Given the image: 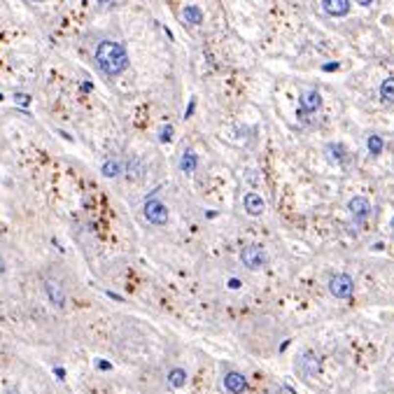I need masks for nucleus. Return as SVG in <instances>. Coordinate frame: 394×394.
Segmentation results:
<instances>
[{"mask_svg":"<svg viewBox=\"0 0 394 394\" xmlns=\"http://www.w3.org/2000/svg\"><path fill=\"white\" fill-rule=\"evenodd\" d=\"M327 152L334 154V159H336V161H343V156H347L345 147H343V145H338V143H329L327 145Z\"/></svg>","mask_w":394,"mask_h":394,"instance_id":"obj_18","label":"nucleus"},{"mask_svg":"<svg viewBox=\"0 0 394 394\" xmlns=\"http://www.w3.org/2000/svg\"><path fill=\"white\" fill-rule=\"evenodd\" d=\"M33 2H45V0H33Z\"/></svg>","mask_w":394,"mask_h":394,"instance_id":"obj_26","label":"nucleus"},{"mask_svg":"<svg viewBox=\"0 0 394 394\" xmlns=\"http://www.w3.org/2000/svg\"><path fill=\"white\" fill-rule=\"evenodd\" d=\"M329 292H331V296L336 298H350L352 292H355V282H352V278L347 273H334L329 278Z\"/></svg>","mask_w":394,"mask_h":394,"instance_id":"obj_3","label":"nucleus"},{"mask_svg":"<svg viewBox=\"0 0 394 394\" xmlns=\"http://www.w3.org/2000/svg\"><path fill=\"white\" fill-rule=\"evenodd\" d=\"M177 166H180V171H182V173L189 175V173L196 171V166H198V156H196L192 149H187V152L182 154V159H180V164Z\"/></svg>","mask_w":394,"mask_h":394,"instance_id":"obj_13","label":"nucleus"},{"mask_svg":"<svg viewBox=\"0 0 394 394\" xmlns=\"http://www.w3.org/2000/svg\"><path fill=\"white\" fill-rule=\"evenodd\" d=\"M324 70H338V63H329V66H324Z\"/></svg>","mask_w":394,"mask_h":394,"instance_id":"obj_24","label":"nucleus"},{"mask_svg":"<svg viewBox=\"0 0 394 394\" xmlns=\"http://www.w3.org/2000/svg\"><path fill=\"white\" fill-rule=\"evenodd\" d=\"M5 271H7V264H5V259L0 257V275H5Z\"/></svg>","mask_w":394,"mask_h":394,"instance_id":"obj_23","label":"nucleus"},{"mask_svg":"<svg viewBox=\"0 0 394 394\" xmlns=\"http://www.w3.org/2000/svg\"><path fill=\"white\" fill-rule=\"evenodd\" d=\"M168 383H171V387H182L187 383V371L184 369H173L168 373Z\"/></svg>","mask_w":394,"mask_h":394,"instance_id":"obj_16","label":"nucleus"},{"mask_svg":"<svg viewBox=\"0 0 394 394\" xmlns=\"http://www.w3.org/2000/svg\"><path fill=\"white\" fill-rule=\"evenodd\" d=\"M298 371H301V375H303V378H313V375L320 373V362H318V357L313 355L310 350L298 357Z\"/></svg>","mask_w":394,"mask_h":394,"instance_id":"obj_8","label":"nucleus"},{"mask_svg":"<svg viewBox=\"0 0 394 394\" xmlns=\"http://www.w3.org/2000/svg\"><path fill=\"white\" fill-rule=\"evenodd\" d=\"M143 215H145V220L149 222V224H154V226H164L166 222H168V208H166L159 198H154V196L145 201Z\"/></svg>","mask_w":394,"mask_h":394,"instance_id":"obj_2","label":"nucleus"},{"mask_svg":"<svg viewBox=\"0 0 394 394\" xmlns=\"http://www.w3.org/2000/svg\"><path fill=\"white\" fill-rule=\"evenodd\" d=\"M241 261H243L245 269L259 271V269L266 266L269 257H266V252L261 250L259 245H247V247H243V252H241Z\"/></svg>","mask_w":394,"mask_h":394,"instance_id":"obj_4","label":"nucleus"},{"mask_svg":"<svg viewBox=\"0 0 394 394\" xmlns=\"http://www.w3.org/2000/svg\"><path fill=\"white\" fill-rule=\"evenodd\" d=\"M366 147H369V152H371V156H378V154H383L385 149V143H383V138L380 135H369L366 138Z\"/></svg>","mask_w":394,"mask_h":394,"instance_id":"obj_15","label":"nucleus"},{"mask_svg":"<svg viewBox=\"0 0 394 394\" xmlns=\"http://www.w3.org/2000/svg\"><path fill=\"white\" fill-rule=\"evenodd\" d=\"M392 231H394V217H392Z\"/></svg>","mask_w":394,"mask_h":394,"instance_id":"obj_27","label":"nucleus"},{"mask_svg":"<svg viewBox=\"0 0 394 394\" xmlns=\"http://www.w3.org/2000/svg\"><path fill=\"white\" fill-rule=\"evenodd\" d=\"M357 5H362V7H369V5H373V0H355Z\"/></svg>","mask_w":394,"mask_h":394,"instance_id":"obj_22","label":"nucleus"},{"mask_svg":"<svg viewBox=\"0 0 394 394\" xmlns=\"http://www.w3.org/2000/svg\"><path fill=\"white\" fill-rule=\"evenodd\" d=\"M14 100H17L19 105H28V103H30V96H26V94H14Z\"/></svg>","mask_w":394,"mask_h":394,"instance_id":"obj_19","label":"nucleus"},{"mask_svg":"<svg viewBox=\"0 0 394 394\" xmlns=\"http://www.w3.org/2000/svg\"><path fill=\"white\" fill-rule=\"evenodd\" d=\"M229 287H231V289H238V287H241V280H238V278H231V280H229Z\"/></svg>","mask_w":394,"mask_h":394,"instance_id":"obj_21","label":"nucleus"},{"mask_svg":"<svg viewBox=\"0 0 394 394\" xmlns=\"http://www.w3.org/2000/svg\"><path fill=\"white\" fill-rule=\"evenodd\" d=\"M171 135H173V128H171V126H164V131H161V140L168 143V140H171Z\"/></svg>","mask_w":394,"mask_h":394,"instance_id":"obj_20","label":"nucleus"},{"mask_svg":"<svg viewBox=\"0 0 394 394\" xmlns=\"http://www.w3.org/2000/svg\"><path fill=\"white\" fill-rule=\"evenodd\" d=\"M243 205H245V212L250 215V217H259L261 212H264V198H261L259 194H254V192H250V194H245V198H243Z\"/></svg>","mask_w":394,"mask_h":394,"instance_id":"obj_11","label":"nucleus"},{"mask_svg":"<svg viewBox=\"0 0 394 394\" xmlns=\"http://www.w3.org/2000/svg\"><path fill=\"white\" fill-rule=\"evenodd\" d=\"M96 63L105 75L117 77L128 68V51H126V47L122 42L103 40V42H98L96 47Z\"/></svg>","mask_w":394,"mask_h":394,"instance_id":"obj_1","label":"nucleus"},{"mask_svg":"<svg viewBox=\"0 0 394 394\" xmlns=\"http://www.w3.org/2000/svg\"><path fill=\"white\" fill-rule=\"evenodd\" d=\"M45 294H47V298L51 301V306L54 308H66V287L61 285V280L56 278H47L45 280Z\"/></svg>","mask_w":394,"mask_h":394,"instance_id":"obj_5","label":"nucleus"},{"mask_svg":"<svg viewBox=\"0 0 394 394\" xmlns=\"http://www.w3.org/2000/svg\"><path fill=\"white\" fill-rule=\"evenodd\" d=\"M98 2H110V0H98Z\"/></svg>","mask_w":394,"mask_h":394,"instance_id":"obj_25","label":"nucleus"},{"mask_svg":"<svg viewBox=\"0 0 394 394\" xmlns=\"http://www.w3.org/2000/svg\"><path fill=\"white\" fill-rule=\"evenodd\" d=\"M224 390H226L229 394L247 392V380H245V375L238 373V371H229V373L224 375Z\"/></svg>","mask_w":394,"mask_h":394,"instance_id":"obj_7","label":"nucleus"},{"mask_svg":"<svg viewBox=\"0 0 394 394\" xmlns=\"http://www.w3.org/2000/svg\"><path fill=\"white\" fill-rule=\"evenodd\" d=\"M103 175H105V177H117V175H122V164H119L117 159H107L105 164H103Z\"/></svg>","mask_w":394,"mask_h":394,"instance_id":"obj_17","label":"nucleus"},{"mask_svg":"<svg viewBox=\"0 0 394 394\" xmlns=\"http://www.w3.org/2000/svg\"><path fill=\"white\" fill-rule=\"evenodd\" d=\"M380 100L394 103V77H387L383 84H380Z\"/></svg>","mask_w":394,"mask_h":394,"instance_id":"obj_14","label":"nucleus"},{"mask_svg":"<svg viewBox=\"0 0 394 394\" xmlns=\"http://www.w3.org/2000/svg\"><path fill=\"white\" fill-rule=\"evenodd\" d=\"M182 19L184 24H189V26H201L203 24V10L201 7H196V5H187L182 10Z\"/></svg>","mask_w":394,"mask_h":394,"instance_id":"obj_12","label":"nucleus"},{"mask_svg":"<svg viewBox=\"0 0 394 394\" xmlns=\"http://www.w3.org/2000/svg\"><path fill=\"white\" fill-rule=\"evenodd\" d=\"M320 107H322V94L318 89H308L301 94V107H298L301 119H306V115H310V112H318Z\"/></svg>","mask_w":394,"mask_h":394,"instance_id":"obj_6","label":"nucleus"},{"mask_svg":"<svg viewBox=\"0 0 394 394\" xmlns=\"http://www.w3.org/2000/svg\"><path fill=\"white\" fill-rule=\"evenodd\" d=\"M347 210L352 212L355 220H366L371 215V203L366 201L364 196H352L350 203H347Z\"/></svg>","mask_w":394,"mask_h":394,"instance_id":"obj_9","label":"nucleus"},{"mask_svg":"<svg viewBox=\"0 0 394 394\" xmlns=\"http://www.w3.org/2000/svg\"><path fill=\"white\" fill-rule=\"evenodd\" d=\"M322 10L327 12L329 17H345L350 12V0H322Z\"/></svg>","mask_w":394,"mask_h":394,"instance_id":"obj_10","label":"nucleus"}]
</instances>
